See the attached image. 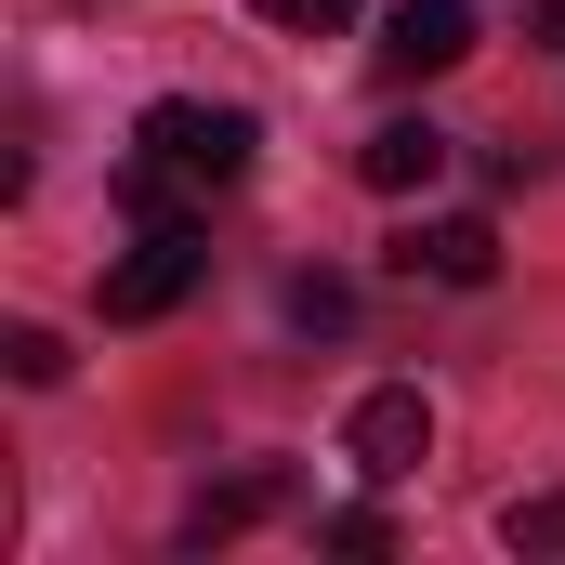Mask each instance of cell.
<instances>
[{"instance_id": "1", "label": "cell", "mask_w": 565, "mask_h": 565, "mask_svg": "<svg viewBox=\"0 0 565 565\" xmlns=\"http://www.w3.org/2000/svg\"><path fill=\"white\" fill-rule=\"evenodd\" d=\"M250 171V106H211V93H158L132 119V211H184V198H211V184H237Z\"/></svg>"}, {"instance_id": "2", "label": "cell", "mask_w": 565, "mask_h": 565, "mask_svg": "<svg viewBox=\"0 0 565 565\" xmlns=\"http://www.w3.org/2000/svg\"><path fill=\"white\" fill-rule=\"evenodd\" d=\"M198 277H211V237H198V211H158L132 250L106 264V316H119V329H145V316H171Z\"/></svg>"}, {"instance_id": "3", "label": "cell", "mask_w": 565, "mask_h": 565, "mask_svg": "<svg viewBox=\"0 0 565 565\" xmlns=\"http://www.w3.org/2000/svg\"><path fill=\"white\" fill-rule=\"evenodd\" d=\"M342 460L369 473V487H408L434 460V408H422V382H382V395H355V422H342Z\"/></svg>"}, {"instance_id": "4", "label": "cell", "mask_w": 565, "mask_h": 565, "mask_svg": "<svg viewBox=\"0 0 565 565\" xmlns=\"http://www.w3.org/2000/svg\"><path fill=\"white\" fill-rule=\"evenodd\" d=\"M382 264H395V277H434V289H487L500 277V224H487V211H434V224H395Z\"/></svg>"}, {"instance_id": "5", "label": "cell", "mask_w": 565, "mask_h": 565, "mask_svg": "<svg viewBox=\"0 0 565 565\" xmlns=\"http://www.w3.org/2000/svg\"><path fill=\"white\" fill-rule=\"evenodd\" d=\"M460 53H473V0H395L382 13V66L395 79H447Z\"/></svg>"}, {"instance_id": "6", "label": "cell", "mask_w": 565, "mask_h": 565, "mask_svg": "<svg viewBox=\"0 0 565 565\" xmlns=\"http://www.w3.org/2000/svg\"><path fill=\"white\" fill-rule=\"evenodd\" d=\"M447 158H460V145L434 132V119H382V132L355 145V171H369L382 198H422V184H434V171H447Z\"/></svg>"}, {"instance_id": "7", "label": "cell", "mask_w": 565, "mask_h": 565, "mask_svg": "<svg viewBox=\"0 0 565 565\" xmlns=\"http://www.w3.org/2000/svg\"><path fill=\"white\" fill-rule=\"evenodd\" d=\"M264 513H289V473L277 460H250V473H224L198 513H184V540H237V526H264Z\"/></svg>"}, {"instance_id": "8", "label": "cell", "mask_w": 565, "mask_h": 565, "mask_svg": "<svg viewBox=\"0 0 565 565\" xmlns=\"http://www.w3.org/2000/svg\"><path fill=\"white\" fill-rule=\"evenodd\" d=\"M500 540H513V553H565V487L513 500V513H500Z\"/></svg>"}, {"instance_id": "9", "label": "cell", "mask_w": 565, "mask_h": 565, "mask_svg": "<svg viewBox=\"0 0 565 565\" xmlns=\"http://www.w3.org/2000/svg\"><path fill=\"white\" fill-rule=\"evenodd\" d=\"M316 540H329V553H395V526H382V513H369V500H342V513H316Z\"/></svg>"}, {"instance_id": "10", "label": "cell", "mask_w": 565, "mask_h": 565, "mask_svg": "<svg viewBox=\"0 0 565 565\" xmlns=\"http://www.w3.org/2000/svg\"><path fill=\"white\" fill-rule=\"evenodd\" d=\"M342 316H355L342 277H289V329H342Z\"/></svg>"}, {"instance_id": "11", "label": "cell", "mask_w": 565, "mask_h": 565, "mask_svg": "<svg viewBox=\"0 0 565 565\" xmlns=\"http://www.w3.org/2000/svg\"><path fill=\"white\" fill-rule=\"evenodd\" d=\"M0 369H13V382H66V342H53V329H13Z\"/></svg>"}, {"instance_id": "12", "label": "cell", "mask_w": 565, "mask_h": 565, "mask_svg": "<svg viewBox=\"0 0 565 565\" xmlns=\"http://www.w3.org/2000/svg\"><path fill=\"white\" fill-rule=\"evenodd\" d=\"M250 13H277V26H302V40H342V26H355V0H250Z\"/></svg>"}]
</instances>
